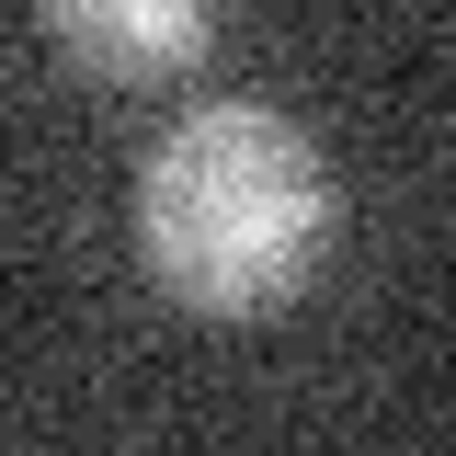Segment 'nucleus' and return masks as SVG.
I'll return each instance as SVG.
<instances>
[{"label":"nucleus","instance_id":"nucleus-1","mask_svg":"<svg viewBox=\"0 0 456 456\" xmlns=\"http://www.w3.org/2000/svg\"><path fill=\"white\" fill-rule=\"evenodd\" d=\"M137 251L206 320L285 308L331 251L320 137L274 103H194L137 171Z\"/></svg>","mask_w":456,"mask_h":456},{"label":"nucleus","instance_id":"nucleus-2","mask_svg":"<svg viewBox=\"0 0 456 456\" xmlns=\"http://www.w3.org/2000/svg\"><path fill=\"white\" fill-rule=\"evenodd\" d=\"M35 23H46L92 80H171V69L206 57L217 0H35Z\"/></svg>","mask_w":456,"mask_h":456}]
</instances>
